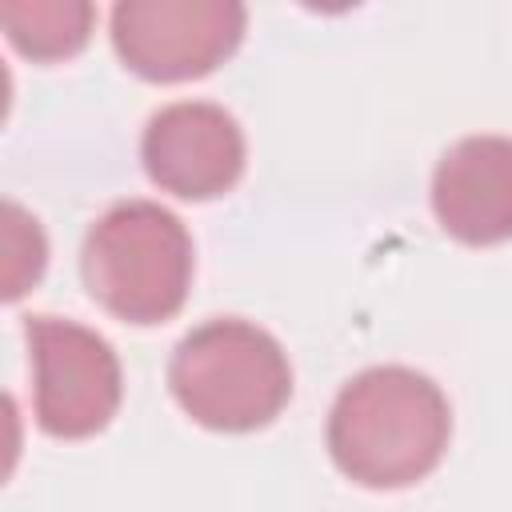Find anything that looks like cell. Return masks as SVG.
Instances as JSON below:
<instances>
[{
  "label": "cell",
  "mask_w": 512,
  "mask_h": 512,
  "mask_svg": "<svg viewBox=\"0 0 512 512\" xmlns=\"http://www.w3.org/2000/svg\"><path fill=\"white\" fill-rule=\"evenodd\" d=\"M452 408L444 392L412 368L384 364L352 376L328 412V452L364 488H408L424 480L448 448Z\"/></svg>",
  "instance_id": "6da1fadb"
},
{
  "label": "cell",
  "mask_w": 512,
  "mask_h": 512,
  "mask_svg": "<svg viewBox=\"0 0 512 512\" xmlns=\"http://www.w3.org/2000/svg\"><path fill=\"white\" fill-rule=\"evenodd\" d=\"M80 276L116 320H172L192 288V236L180 216L152 200L112 204L84 236Z\"/></svg>",
  "instance_id": "7a4b0ae2"
},
{
  "label": "cell",
  "mask_w": 512,
  "mask_h": 512,
  "mask_svg": "<svg viewBox=\"0 0 512 512\" xmlns=\"http://www.w3.org/2000/svg\"><path fill=\"white\" fill-rule=\"evenodd\" d=\"M176 404L212 432H256L280 416L292 396V368L276 336L216 316L192 328L168 364Z\"/></svg>",
  "instance_id": "3957f363"
},
{
  "label": "cell",
  "mask_w": 512,
  "mask_h": 512,
  "mask_svg": "<svg viewBox=\"0 0 512 512\" xmlns=\"http://www.w3.org/2000/svg\"><path fill=\"white\" fill-rule=\"evenodd\" d=\"M244 24L236 0H124L112 8V44L136 76L176 84L220 68L240 48Z\"/></svg>",
  "instance_id": "277c9868"
},
{
  "label": "cell",
  "mask_w": 512,
  "mask_h": 512,
  "mask_svg": "<svg viewBox=\"0 0 512 512\" xmlns=\"http://www.w3.org/2000/svg\"><path fill=\"white\" fill-rule=\"evenodd\" d=\"M36 424L60 440H84L108 428L120 408V360L104 336L60 316L28 320Z\"/></svg>",
  "instance_id": "5b68a950"
},
{
  "label": "cell",
  "mask_w": 512,
  "mask_h": 512,
  "mask_svg": "<svg viewBox=\"0 0 512 512\" xmlns=\"http://www.w3.org/2000/svg\"><path fill=\"white\" fill-rule=\"evenodd\" d=\"M140 160L156 188L180 200H212L244 176V132L220 104L176 100L148 120Z\"/></svg>",
  "instance_id": "8992f818"
},
{
  "label": "cell",
  "mask_w": 512,
  "mask_h": 512,
  "mask_svg": "<svg viewBox=\"0 0 512 512\" xmlns=\"http://www.w3.org/2000/svg\"><path fill=\"white\" fill-rule=\"evenodd\" d=\"M432 212L460 244L512 240V140L468 136L452 144L432 176Z\"/></svg>",
  "instance_id": "52a82bcc"
},
{
  "label": "cell",
  "mask_w": 512,
  "mask_h": 512,
  "mask_svg": "<svg viewBox=\"0 0 512 512\" xmlns=\"http://www.w3.org/2000/svg\"><path fill=\"white\" fill-rule=\"evenodd\" d=\"M88 0H8L0 4V24L16 52L28 60H64L76 56L92 36Z\"/></svg>",
  "instance_id": "ba28073f"
},
{
  "label": "cell",
  "mask_w": 512,
  "mask_h": 512,
  "mask_svg": "<svg viewBox=\"0 0 512 512\" xmlns=\"http://www.w3.org/2000/svg\"><path fill=\"white\" fill-rule=\"evenodd\" d=\"M48 260V244L40 224L20 208V204H4V296L20 300L44 272Z\"/></svg>",
  "instance_id": "9c48e42d"
}]
</instances>
